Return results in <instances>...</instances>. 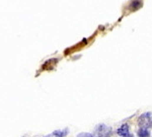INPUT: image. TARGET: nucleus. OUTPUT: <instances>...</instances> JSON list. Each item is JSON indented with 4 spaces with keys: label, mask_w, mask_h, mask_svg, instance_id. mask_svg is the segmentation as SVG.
I'll list each match as a JSON object with an SVG mask.
<instances>
[{
    "label": "nucleus",
    "mask_w": 152,
    "mask_h": 137,
    "mask_svg": "<svg viewBox=\"0 0 152 137\" xmlns=\"http://www.w3.org/2000/svg\"><path fill=\"white\" fill-rule=\"evenodd\" d=\"M139 125L144 129H147L149 127H152V114L151 113H145L138 120Z\"/></svg>",
    "instance_id": "nucleus-1"
},
{
    "label": "nucleus",
    "mask_w": 152,
    "mask_h": 137,
    "mask_svg": "<svg viewBox=\"0 0 152 137\" xmlns=\"http://www.w3.org/2000/svg\"><path fill=\"white\" fill-rule=\"evenodd\" d=\"M110 133V129L107 127L105 125H100L95 129V133H94L93 137H108Z\"/></svg>",
    "instance_id": "nucleus-2"
},
{
    "label": "nucleus",
    "mask_w": 152,
    "mask_h": 137,
    "mask_svg": "<svg viewBox=\"0 0 152 137\" xmlns=\"http://www.w3.org/2000/svg\"><path fill=\"white\" fill-rule=\"evenodd\" d=\"M118 134L121 136H127L129 135V126L127 124L122 125L118 129Z\"/></svg>",
    "instance_id": "nucleus-3"
},
{
    "label": "nucleus",
    "mask_w": 152,
    "mask_h": 137,
    "mask_svg": "<svg viewBox=\"0 0 152 137\" xmlns=\"http://www.w3.org/2000/svg\"><path fill=\"white\" fill-rule=\"evenodd\" d=\"M141 5H142V1H141V0H133L132 3H131V5H130V7L135 10V9L139 8Z\"/></svg>",
    "instance_id": "nucleus-4"
},
{
    "label": "nucleus",
    "mask_w": 152,
    "mask_h": 137,
    "mask_svg": "<svg viewBox=\"0 0 152 137\" xmlns=\"http://www.w3.org/2000/svg\"><path fill=\"white\" fill-rule=\"evenodd\" d=\"M150 133H149L148 130L144 129V128H141V129L138 131V136L139 137H149Z\"/></svg>",
    "instance_id": "nucleus-5"
},
{
    "label": "nucleus",
    "mask_w": 152,
    "mask_h": 137,
    "mask_svg": "<svg viewBox=\"0 0 152 137\" xmlns=\"http://www.w3.org/2000/svg\"><path fill=\"white\" fill-rule=\"evenodd\" d=\"M67 133H68V131L65 129V130H57V131H55L53 134L56 135V136H58V137H64V136L67 135Z\"/></svg>",
    "instance_id": "nucleus-6"
},
{
    "label": "nucleus",
    "mask_w": 152,
    "mask_h": 137,
    "mask_svg": "<svg viewBox=\"0 0 152 137\" xmlns=\"http://www.w3.org/2000/svg\"><path fill=\"white\" fill-rule=\"evenodd\" d=\"M77 137H92L90 135V134H88V133H81V134H79Z\"/></svg>",
    "instance_id": "nucleus-7"
},
{
    "label": "nucleus",
    "mask_w": 152,
    "mask_h": 137,
    "mask_svg": "<svg viewBox=\"0 0 152 137\" xmlns=\"http://www.w3.org/2000/svg\"><path fill=\"white\" fill-rule=\"evenodd\" d=\"M46 137H58V136H56V135H54V134H52V135H48V136H46Z\"/></svg>",
    "instance_id": "nucleus-8"
},
{
    "label": "nucleus",
    "mask_w": 152,
    "mask_h": 137,
    "mask_svg": "<svg viewBox=\"0 0 152 137\" xmlns=\"http://www.w3.org/2000/svg\"><path fill=\"white\" fill-rule=\"evenodd\" d=\"M125 137H133L132 135H127V136H125Z\"/></svg>",
    "instance_id": "nucleus-9"
}]
</instances>
